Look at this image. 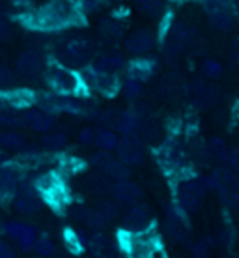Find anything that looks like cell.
<instances>
[{"instance_id":"6da1fadb","label":"cell","mask_w":239,"mask_h":258,"mask_svg":"<svg viewBox=\"0 0 239 258\" xmlns=\"http://www.w3.org/2000/svg\"><path fill=\"white\" fill-rule=\"evenodd\" d=\"M77 8L73 0H47L45 4L28 13L26 23L38 30H60L77 21Z\"/></svg>"},{"instance_id":"7a4b0ae2","label":"cell","mask_w":239,"mask_h":258,"mask_svg":"<svg viewBox=\"0 0 239 258\" xmlns=\"http://www.w3.org/2000/svg\"><path fill=\"white\" fill-rule=\"evenodd\" d=\"M176 195V206L181 212L189 215V213H196L200 210L202 202L207 195V185L204 178H180L174 189Z\"/></svg>"},{"instance_id":"3957f363","label":"cell","mask_w":239,"mask_h":258,"mask_svg":"<svg viewBox=\"0 0 239 258\" xmlns=\"http://www.w3.org/2000/svg\"><path fill=\"white\" fill-rule=\"evenodd\" d=\"M204 180H206L207 191L217 193L219 199L230 206L239 208V176L233 170H230L228 167H217Z\"/></svg>"},{"instance_id":"277c9868","label":"cell","mask_w":239,"mask_h":258,"mask_svg":"<svg viewBox=\"0 0 239 258\" xmlns=\"http://www.w3.org/2000/svg\"><path fill=\"white\" fill-rule=\"evenodd\" d=\"M45 79L47 84L51 86V92L58 94V96L73 97L83 88V81H81V75L77 71L69 70V68L58 64V62L47 66Z\"/></svg>"},{"instance_id":"5b68a950","label":"cell","mask_w":239,"mask_h":258,"mask_svg":"<svg viewBox=\"0 0 239 258\" xmlns=\"http://www.w3.org/2000/svg\"><path fill=\"white\" fill-rule=\"evenodd\" d=\"M92 56H94V43L83 36H73L58 47V64L69 70L86 66Z\"/></svg>"},{"instance_id":"8992f818","label":"cell","mask_w":239,"mask_h":258,"mask_svg":"<svg viewBox=\"0 0 239 258\" xmlns=\"http://www.w3.org/2000/svg\"><path fill=\"white\" fill-rule=\"evenodd\" d=\"M114 150H116V159L122 161L125 167L140 165L144 161V155H146V146L136 133L118 137V144Z\"/></svg>"},{"instance_id":"52a82bcc","label":"cell","mask_w":239,"mask_h":258,"mask_svg":"<svg viewBox=\"0 0 239 258\" xmlns=\"http://www.w3.org/2000/svg\"><path fill=\"white\" fill-rule=\"evenodd\" d=\"M125 254L127 258H155L159 251L157 238L149 232H138L131 234L125 232Z\"/></svg>"},{"instance_id":"ba28073f","label":"cell","mask_w":239,"mask_h":258,"mask_svg":"<svg viewBox=\"0 0 239 258\" xmlns=\"http://www.w3.org/2000/svg\"><path fill=\"white\" fill-rule=\"evenodd\" d=\"M92 167H96L101 176L109 178L112 181H123L129 180L131 170L129 167H125L122 161H118L116 157H112L109 152H96L90 155Z\"/></svg>"},{"instance_id":"9c48e42d","label":"cell","mask_w":239,"mask_h":258,"mask_svg":"<svg viewBox=\"0 0 239 258\" xmlns=\"http://www.w3.org/2000/svg\"><path fill=\"white\" fill-rule=\"evenodd\" d=\"M204 8L207 13V21L209 25L217 28V30H232L233 23H235V15H233V8L230 0H204Z\"/></svg>"},{"instance_id":"30bf717a","label":"cell","mask_w":239,"mask_h":258,"mask_svg":"<svg viewBox=\"0 0 239 258\" xmlns=\"http://www.w3.org/2000/svg\"><path fill=\"white\" fill-rule=\"evenodd\" d=\"M2 232L12 241H15V245L19 247L21 251H32L34 243L38 239V230L23 221H8L2 226Z\"/></svg>"},{"instance_id":"8fae6325","label":"cell","mask_w":239,"mask_h":258,"mask_svg":"<svg viewBox=\"0 0 239 258\" xmlns=\"http://www.w3.org/2000/svg\"><path fill=\"white\" fill-rule=\"evenodd\" d=\"M151 221H153V215L148 204H140V202L133 204L123 215V232H148Z\"/></svg>"},{"instance_id":"7c38bea8","label":"cell","mask_w":239,"mask_h":258,"mask_svg":"<svg viewBox=\"0 0 239 258\" xmlns=\"http://www.w3.org/2000/svg\"><path fill=\"white\" fill-rule=\"evenodd\" d=\"M193 41V30L189 28L185 23H174L170 26V32H168L167 43L163 47V51L170 60H174L176 56H180L185 47L191 45Z\"/></svg>"},{"instance_id":"4fadbf2b","label":"cell","mask_w":239,"mask_h":258,"mask_svg":"<svg viewBox=\"0 0 239 258\" xmlns=\"http://www.w3.org/2000/svg\"><path fill=\"white\" fill-rule=\"evenodd\" d=\"M12 204L15 208V212L21 213V215H32V213L38 212L41 200H39V195L34 189L32 181H19V189H17V195L13 197Z\"/></svg>"},{"instance_id":"5bb4252c","label":"cell","mask_w":239,"mask_h":258,"mask_svg":"<svg viewBox=\"0 0 239 258\" xmlns=\"http://www.w3.org/2000/svg\"><path fill=\"white\" fill-rule=\"evenodd\" d=\"M187 94H189V97H191V101H193L196 107H200V109L211 107V105L217 101V97H219L217 88H215L207 79H194V81H191V84H189V88H187Z\"/></svg>"},{"instance_id":"9a60e30c","label":"cell","mask_w":239,"mask_h":258,"mask_svg":"<svg viewBox=\"0 0 239 258\" xmlns=\"http://www.w3.org/2000/svg\"><path fill=\"white\" fill-rule=\"evenodd\" d=\"M81 81H83V86L88 84L90 88L101 92L105 96H114L118 90H120V84H118L116 75H110V73H101V71H96L94 68L92 70H86L81 75Z\"/></svg>"},{"instance_id":"2e32d148","label":"cell","mask_w":239,"mask_h":258,"mask_svg":"<svg viewBox=\"0 0 239 258\" xmlns=\"http://www.w3.org/2000/svg\"><path fill=\"white\" fill-rule=\"evenodd\" d=\"M21 181V168L15 165H0V204H12Z\"/></svg>"},{"instance_id":"e0dca14e","label":"cell","mask_w":239,"mask_h":258,"mask_svg":"<svg viewBox=\"0 0 239 258\" xmlns=\"http://www.w3.org/2000/svg\"><path fill=\"white\" fill-rule=\"evenodd\" d=\"M47 70L43 52L38 49H26L17 56V71L25 77H36Z\"/></svg>"},{"instance_id":"ac0fdd59","label":"cell","mask_w":239,"mask_h":258,"mask_svg":"<svg viewBox=\"0 0 239 258\" xmlns=\"http://www.w3.org/2000/svg\"><path fill=\"white\" fill-rule=\"evenodd\" d=\"M34 105V94L19 88H6L0 90V109L26 110Z\"/></svg>"},{"instance_id":"d6986e66","label":"cell","mask_w":239,"mask_h":258,"mask_svg":"<svg viewBox=\"0 0 239 258\" xmlns=\"http://www.w3.org/2000/svg\"><path fill=\"white\" fill-rule=\"evenodd\" d=\"M167 228H168V234H170L172 238L178 239V241H183V243L189 241L187 217H185V213L181 212L176 204L167 212Z\"/></svg>"},{"instance_id":"ffe728a7","label":"cell","mask_w":239,"mask_h":258,"mask_svg":"<svg viewBox=\"0 0 239 258\" xmlns=\"http://www.w3.org/2000/svg\"><path fill=\"white\" fill-rule=\"evenodd\" d=\"M110 193L112 197L118 200V202H122V204H138L140 199H142V189L140 185H136L135 181H129V180H123V181H114L112 185H110Z\"/></svg>"},{"instance_id":"44dd1931","label":"cell","mask_w":239,"mask_h":258,"mask_svg":"<svg viewBox=\"0 0 239 258\" xmlns=\"http://www.w3.org/2000/svg\"><path fill=\"white\" fill-rule=\"evenodd\" d=\"M155 34L148 30V28H142V30H136V32L127 36L125 49L133 52V54H146V52H149L155 47Z\"/></svg>"},{"instance_id":"7402d4cb","label":"cell","mask_w":239,"mask_h":258,"mask_svg":"<svg viewBox=\"0 0 239 258\" xmlns=\"http://www.w3.org/2000/svg\"><path fill=\"white\" fill-rule=\"evenodd\" d=\"M23 120L28 127L36 131V133H49L52 127V116L43 112L41 109L34 107V109H26L23 112Z\"/></svg>"},{"instance_id":"603a6c76","label":"cell","mask_w":239,"mask_h":258,"mask_svg":"<svg viewBox=\"0 0 239 258\" xmlns=\"http://www.w3.org/2000/svg\"><path fill=\"white\" fill-rule=\"evenodd\" d=\"M122 66H123L122 52L107 51V52H101V54L94 60L92 68H94L96 71H101V73H110V75H116V71L122 70Z\"/></svg>"},{"instance_id":"cb8c5ba5","label":"cell","mask_w":239,"mask_h":258,"mask_svg":"<svg viewBox=\"0 0 239 258\" xmlns=\"http://www.w3.org/2000/svg\"><path fill=\"white\" fill-rule=\"evenodd\" d=\"M138 120H140V114H138V109H136V107L122 110L120 116H118L116 129L122 133V135H133V133H136Z\"/></svg>"},{"instance_id":"d4e9b609","label":"cell","mask_w":239,"mask_h":258,"mask_svg":"<svg viewBox=\"0 0 239 258\" xmlns=\"http://www.w3.org/2000/svg\"><path fill=\"white\" fill-rule=\"evenodd\" d=\"M155 71V60L149 58H138L133 60L129 64V79H135V81H148Z\"/></svg>"},{"instance_id":"484cf974","label":"cell","mask_w":239,"mask_h":258,"mask_svg":"<svg viewBox=\"0 0 239 258\" xmlns=\"http://www.w3.org/2000/svg\"><path fill=\"white\" fill-rule=\"evenodd\" d=\"M77 219L83 221L86 226H92V228H103L107 225V219H105L101 212L97 208H78L77 210Z\"/></svg>"},{"instance_id":"4316f807","label":"cell","mask_w":239,"mask_h":258,"mask_svg":"<svg viewBox=\"0 0 239 258\" xmlns=\"http://www.w3.org/2000/svg\"><path fill=\"white\" fill-rule=\"evenodd\" d=\"M25 137L15 131H0V146L12 152H23L25 150Z\"/></svg>"},{"instance_id":"83f0119b","label":"cell","mask_w":239,"mask_h":258,"mask_svg":"<svg viewBox=\"0 0 239 258\" xmlns=\"http://www.w3.org/2000/svg\"><path fill=\"white\" fill-rule=\"evenodd\" d=\"M230 150L232 148H228L226 141H222L220 137H213V139L209 141V144H207V155L213 157V159H217V161H222V163L228 161Z\"/></svg>"},{"instance_id":"f1b7e54d","label":"cell","mask_w":239,"mask_h":258,"mask_svg":"<svg viewBox=\"0 0 239 258\" xmlns=\"http://www.w3.org/2000/svg\"><path fill=\"white\" fill-rule=\"evenodd\" d=\"M65 144H67V135L62 133V131L45 133L43 139H41V146H43L47 152H60V150L65 148Z\"/></svg>"},{"instance_id":"f546056e","label":"cell","mask_w":239,"mask_h":258,"mask_svg":"<svg viewBox=\"0 0 239 258\" xmlns=\"http://www.w3.org/2000/svg\"><path fill=\"white\" fill-rule=\"evenodd\" d=\"M135 6L151 19H159L165 13V4L163 0H135Z\"/></svg>"},{"instance_id":"4dcf8cb0","label":"cell","mask_w":239,"mask_h":258,"mask_svg":"<svg viewBox=\"0 0 239 258\" xmlns=\"http://www.w3.org/2000/svg\"><path fill=\"white\" fill-rule=\"evenodd\" d=\"M94 144H97L101 152H110V150L116 148L118 135L112 129H99V131H96V142Z\"/></svg>"},{"instance_id":"1f68e13d","label":"cell","mask_w":239,"mask_h":258,"mask_svg":"<svg viewBox=\"0 0 239 258\" xmlns=\"http://www.w3.org/2000/svg\"><path fill=\"white\" fill-rule=\"evenodd\" d=\"M25 120H23V114L19 110H12V109H0V129L6 127L8 131L23 125Z\"/></svg>"},{"instance_id":"d6a6232c","label":"cell","mask_w":239,"mask_h":258,"mask_svg":"<svg viewBox=\"0 0 239 258\" xmlns=\"http://www.w3.org/2000/svg\"><path fill=\"white\" fill-rule=\"evenodd\" d=\"M200 73L204 75V79H219L222 75V64H220L219 60H213V58H206L202 62L200 66Z\"/></svg>"},{"instance_id":"836d02e7","label":"cell","mask_w":239,"mask_h":258,"mask_svg":"<svg viewBox=\"0 0 239 258\" xmlns=\"http://www.w3.org/2000/svg\"><path fill=\"white\" fill-rule=\"evenodd\" d=\"M34 251L38 252L39 256H51L52 252H54V241L47 234L38 236L36 243H34Z\"/></svg>"},{"instance_id":"e575fe53","label":"cell","mask_w":239,"mask_h":258,"mask_svg":"<svg viewBox=\"0 0 239 258\" xmlns=\"http://www.w3.org/2000/svg\"><path fill=\"white\" fill-rule=\"evenodd\" d=\"M96 208L101 212V215L107 219V223H110L112 219H116L118 213H120V208H118V204L114 200H103V202H99Z\"/></svg>"},{"instance_id":"d590c367","label":"cell","mask_w":239,"mask_h":258,"mask_svg":"<svg viewBox=\"0 0 239 258\" xmlns=\"http://www.w3.org/2000/svg\"><path fill=\"white\" fill-rule=\"evenodd\" d=\"M180 79L176 77V75H167L161 81V84H159V92H161L163 96H172L176 92H180Z\"/></svg>"},{"instance_id":"8d00e7d4","label":"cell","mask_w":239,"mask_h":258,"mask_svg":"<svg viewBox=\"0 0 239 258\" xmlns=\"http://www.w3.org/2000/svg\"><path fill=\"white\" fill-rule=\"evenodd\" d=\"M99 30L107 38H120L122 36V25L112 19H103L99 25Z\"/></svg>"},{"instance_id":"74e56055","label":"cell","mask_w":239,"mask_h":258,"mask_svg":"<svg viewBox=\"0 0 239 258\" xmlns=\"http://www.w3.org/2000/svg\"><path fill=\"white\" fill-rule=\"evenodd\" d=\"M122 92L127 99H136V97L142 94V83L135 81V79H127L122 86Z\"/></svg>"},{"instance_id":"f35d334b","label":"cell","mask_w":239,"mask_h":258,"mask_svg":"<svg viewBox=\"0 0 239 258\" xmlns=\"http://www.w3.org/2000/svg\"><path fill=\"white\" fill-rule=\"evenodd\" d=\"M15 83V73L6 66H0V90H6Z\"/></svg>"},{"instance_id":"ab89813d","label":"cell","mask_w":239,"mask_h":258,"mask_svg":"<svg viewBox=\"0 0 239 258\" xmlns=\"http://www.w3.org/2000/svg\"><path fill=\"white\" fill-rule=\"evenodd\" d=\"M191 252L194 258H211V249L206 241H196L191 245Z\"/></svg>"},{"instance_id":"60d3db41","label":"cell","mask_w":239,"mask_h":258,"mask_svg":"<svg viewBox=\"0 0 239 258\" xmlns=\"http://www.w3.org/2000/svg\"><path fill=\"white\" fill-rule=\"evenodd\" d=\"M78 141L83 142V144H94L96 142V129H92V127H84L78 131Z\"/></svg>"},{"instance_id":"b9f144b4","label":"cell","mask_w":239,"mask_h":258,"mask_svg":"<svg viewBox=\"0 0 239 258\" xmlns=\"http://www.w3.org/2000/svg\"><path fill=\"white\" fill-rule=\"evenodd\" d=\"M226 165H228V168H230V170H233V172L239 176V146H237V148L230 150V155H228Z\"/></svg>"},{"instance_id":"7bdbcfd3","label":"cell","mask_w":239,"mask_h":258,"mask_svg":"<svg viewBox=\"0 0 239 258\" xmlns=\"http://www.w3.org/2000/svg\"><path fill=\"white\" fill-rule=\"evenodd\" d=\"M0 258H15V249L6 239H0Z\"/></svg>"},{"instance_id":"ee69618b","label":"cell","mask_w":239,"mask_h":258,"mask_svg":"<svg viewBox=\"0 0 239 258\" xmlns=\"http://www.w3.org/2000/svg\"><path fill=\"white\" fill-rule=\"evenodd\" d=\"M103 2L105 0H81V8L86 13H90V12H96L97 8L103 6Z\"/></svg>"},{"instance_id":"f6af8a7d","label":"cell","mask_w":239,"mask_h":258,"mask_svg":"<svg viewBox=\"0 0 239 258\" xmlns=\"http://www.w3.org/2000/svg\"><path fill=\"white\" fill-rule=\"evenodd\" d=\"M10 36V30H8V25L4 19H0V43Z\"/></svg>"},{"instance_id":"bcb514c9","label":"cell","mask_w":239,"mask_h":258,"mask_svg":"<svg viewBox=\"0 0 239 258\" xmlns=\"http://www.w3.org/2000/svg\"><path fill=\"white\" fill-rule=\"evenodd\" d=\"M232 56H233V62L239 66V38L233 41V47H232Z\"/></svg>"},{"instance_id":"7dc6e473","label":"cell","mask_w":239,"mask_h":258,"mask_svg":"<svg viewBox=\"0 0 239 258\" xmlns=\"http://www.w3.org/2000/svg\"><path fill=\"white\" fill-rule=\"evenodd\" d=\"M15 2H25V0H15Z\"/></svg>"}]
</instances>
